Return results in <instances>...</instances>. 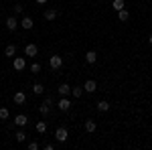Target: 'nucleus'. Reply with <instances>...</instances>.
Instances as JSON below:
<instances>
[{"label":"nucleus","instance_id":"nucleus-1","mask_svg":"<svg viewBox=\"0 0 152 150\" xmlns=\"http://www.w3.org/2000/svg\"><path fill=\"white\" fill-rule=\"evenodd\" d=\"M61 65H63V57L61 55H51L49 57V67L51 69H61Z\"/></svg>","mask_w":152,"mask_h":150},{"label":"nucleus","instance_id":"nucleus-2","mask_svg":"<svg viewBox=\"0 0 152 150\" xmlns=\"http://www.w3.org/2000/svg\"><path fill=\"white\" fill-rule=\"evenodd\" d=\"M55 138H57V142H67V138H69L67 128H57L55 130Z\"/></svg>","mask_w":152,"mask_h":150},{"label":"nucleus","instance_id":"nucleus-3","mask_svg":"<svg viewBox=\"0 0 152 150\" xmlns=\"http://www.w3.org/2000/svg\"><path fill=\"white\" fill-rule=\"evenodd\" d=\"M51 105H53V100H51V97H47V100H45L43 104L39 105V112H41L43 116H47L49 112H51Z\"/></svg>","mask_w":152,"mask_h":150},{"label":"nucleus","instance_id":"nucleus-4","mask_svg":"<svg viewBox=\"0 0 152 150\" xmlns=\"http://www.w3.org/2000/svg\"><path fill=\"white\" fill-rule=\"evenodd\" d=\"M12 67H14V71H23L26 67V61L23 57H14L12 59Z\"/></svg>","mask_w":152,"mask_h":150},{"label":"nucleus","instance_id":"nucleus-5","mask_svg":"<svg viewBox=\"0 0 152 150\" xmlns=\"http://www.w3.org/2000/svg\"><path fill=\"white\" fill-rule=\"evenodd\" d=\"M95 89H97V83H95L94 79H87L85 83H83V91H87V93H94Z\"/></svg>","mask_w":152,"mask_h":150},{"label":"nucleus","instance_id":"nucleus-6","mask_svg":"<svg viewBox=\"0 0 152 150\" xmlns=\"http://www.w3.org/2000/svg\"><path fill=\"white\" fill-rule=\"evenodd\" d=\"M57 108H59V110H61V112H67V110H69V108H71V102H69V100H67V97H65V95H61V100H59Z\"/></svg>","mask_w":152,"mask_h":150},{"label":"nucleus","instance_id":"nucleus-7","mask_svg":"<svg viewBox=\"0 0 152 150\" xmlns=\"http://www.w3.org/2000/svg\"><path fill=\"white\" fill-rule=\"evenodd\" d=\"M37 53H39V49H37V45H33V43H28V45L24 47V55H28V57H37Z\"/></svg>","mask_w":152,"mask_h":150},{"label":"nucleus","instance_id":"nucleus-8","mask_svg":"<svg viewBox=\"0 0 152 150\" xmlns=\"http://www.w3.org/2000/svg\"><path fill=\"white\" fill-rule=\"evenodd\" d=\"M12 100H14V104H16V105H23L24 102H26V93H24V91H16Z\"/></svg>","mask_w":152,"mask_h":150},{"label":"nucleus","instance_id":"nucleus-9","mask_svg":"<svg viewBox=\"0 0 152 150\" xmlns=\"http://www.w3.org/2000/svg\"><path fill=\"white\" fill-rule=\"evenodd\" d=\"M57 91H59V95H65V97H67V95L71 93V85L69 83H61V85L57 87Z\"/></svg>","mask_w":152,"mask_h":150},{"label":"nucleus","instance_id":"nucleus-10","mask_svg":"<svg viewBox=\"0 0 152 150\" xmlns=\"http://www.w3.org/2000/svg\"><path fill=\"white\" fill-rule=\"evenodd\" d=\"M14 124H16V126H26V124H28V118H26V116L24 114H18L16 116V118H14Z\"/></svg>","mask_w":152,"mask_h":150},{"label":"nucleus","instance_id":"nucleus-11","mask_svg":"<svg viewBox=\"0 0 152 150\" xmlns=\"http://www.w3.org/2000/svg\"><path fill=\"white\" fill-rule=\"evenodd\" d=\"M4 55H6V57H10V59H14V57H16V45H6Z\"/></svg>","mask_w":152,"mask_h":150},{"label":"nucleus","instance_id":"nucleus-12","mask_svg":"<svg viewBox=\"0 0 152 150\" xmlns=\"http://www.w3.org/2000/svg\"><path fill=\"white\" fill-rule=\"evenodd\" d=\"M16 16H8V18H6V29H8V31H16Z\"/></svg>","mask_w":152,"mask_h":150},{"label":"nucleus","instance_id":"nucleus-13","mask_svg":"<svg viewBox=\"0 0 152 150\" xmlns=\"http://www.w3.org/2000/svg\"><path fill=\"white\" fill-rule=\"evenodd\" d=\"M118 18L122 20V23H126L130 18V10H126V8H122V10H118Z\"/></svg>","mask_w":152,"mask_h":150},{"label":"nucleus","instance_id":"nucleus-14","mask_svg":"<svg viewBox=\"0 0 152 150\" xmlns=\"http://www.w3.org/2000/svg\"><path fill=\"white\" fill-rule=\"evenodd\" d=\"M20 26L26 29V31H28V29H33V18H31V16H24L23 20H20Z\"/></svg>","mask_w":152,"mask_h":150},{"label":"nucleus","instance_id":"nucleus-15","mask_svg":"<svg viewBox=\"0 0 152 150\" xmlns=\"http://www.w3.org/2000/svg\"><path fill=\"white\" fill-rule=\"evenodd\" d=\"M57 14H59V12L55 10V8H49V10H45V18H47V20H55Z\"/></svg>","mask_w":152,"mask_h":150},{"label":"nucleus","instance_id":"nucleus-16","mask_svg":"<svg viewBox=\"0 0 152 150\" xmlns=\"http://www.w3.org/2000/svg\"><path fill=\"white\" fill-rule=\"evenodd\" d=\"M85 61H87V63H95V61H97V53H95V51H87V53H85Z\"/></svg>","mask_w":152,"mask_h":150},{"label":"nucleus","instance_id":"nucleus-17","mask_svg":"<svg viewBox=\"0 0 152 150\" xmlns=\"http://www.w3.org/2000/svg\"><path fill=\"white\" fill-rule=\"evenodd\" d=\"M95 130H97L95 120H87V122H85V132H95Z\"/></svg>","mask_w":152,"mask_h":150},{"label":"nucleus","instance_id":"nucleus-18","mask_svg":"<svg viewBox=\"0 0 152 150\" xmlns=\"http://www.w3.org/2000/svg\"><path fill=\"white\" fill-rule=\"evenodd\" d=\"M112 6H114V10H122V8H124V6H126V2H124V0H114V2H112Z\"/></svg>","mask_w":152,"mask_h":150},{"label":"nucleus","instance_id":"nucleus-19","mask_svg":"<svg viewBox=\"0 0 152 150\" xmlns=\"http://www.w3.org/2000/svg\"><path fill=\"white\" fill-rule=\"evenodd\" d=\"M81 93H83V87H71V95L73 97H81Z\"/></svg>","mask_w":152,"mask_h":150},{"label":"nucleus","instance_id":"nucleus-20","mask_svg":"<svg viewBox=\"0 0 152 150\" xmlns=\"http://www.w3.org/2000/svg\"><path fill=\"white\" fill-rule=\"evenodd\" d=\"M97 110H99V112H107V110H110V104H107V102H97Z\"/></svg>","mask_w":152,"mask_h":150},{"label":"nucleus","instance_id":"nucleus-21","mask_svg":"<svg viewBox=\"0 0 152 150\" xmlns=\"http://www.w3.org/2000/svg\"><path fill=\"white\" fill-rule=\"evenodd\" d=\"M8 116H10L8 108H0V120H8Z\"/></svg>","mask_w":152,"mask_h":150},{"label":"nucleus","instance_id":"nucleus-22","mask_svg":"<svg viewBox=\"0 0 152 150\" xmlns=\"http://www.w3.org/2000/svg\"><path fill=\"white\" fill-rule=\"evenodd\" d=\"M33 91H35L37 95H41V93L45 91V87H43V85H41V83H35V85H33Z\"/></svg>","mask_w":152,"mask_h":150},{"label":"nucleus","instance_id":"nucleus-23","mask_svg":"<svg viewBox=\"0 0 152 150\" xmlns=\"http://www.w3.org/2000/svg\"><path fill=\"white\" fill-rule=\"evenodd\" d=\"M24 140H26V134H24L23 130H18L16 132V142H24Z\"/></svg>","mask_w":152,"mask_h":150},{"label":"nucleus","instance_id":"nucleus-24","mask_svg":"<svg viewBox=\"0 0 152 150\" xmlns=\"http://www.w3.org/2000/svg\"><path fill=\"white\" fill-rule=\"evenodd\" d=\"M45 130H47V124H45V122H37V132H41V134H43Z\"/></svg>","mask_w":152,"mask_h":150},{"label":"nucleus","instance_id":"nucleus-25","mask_svg":"<svg viewBox=\"0 0 152 150\" xmlns=\"http://www.w3.org/2000/svg\"><path fill=\"white\" fill-rule=\"evenodd\" d=\"M23 10H24L23 4H14V14H23Z\"/></svg>","mask_w":152,"mask_h":150},{"label":"nucleus","instance_id":"nucleus-26","mask_svg":"<svg viewBox=\"0 0 152 150\" xmlns=\"http://www.w3.org/2000/svg\"><path fill=\"white\" fill-rule=\"evenodd\" d=\"M31 71H33V73H39V71H41V65H39V63H33V65H31Z\"/></svg>","mask_w":152,"mask_h":150},{"label":"nucleus","instance_id":"nucleus-27","mask_svg":"<svg viewBox=\"0 0 152 150\" xmlns=\"http://www.w3.org/2000/svg\"><path fill=\"white\" fill-rule=\"evenodd\" d=\"M28 150H39V144H37V142H31V144H28Z\"/></svg>","mask_w":152,"mask_h":150},{"label":"nucleus","instance_id":"nucleus-28","mask_svg":"<svg viewBox=\"0 0 152 150\" xmlns=\"http://www.w3.org/2000/svg\"><path fill=\"white\" fill-rule=\"evenodd\" d=\"M148 43H150V45H152V33H150V35H148Z\"/></svg>","mask_w":152,"mask_h":150},{"label":"nucleus","instance_id":"nucleus-29","mask_svg":"<svg viewBox=\"0 0 152 150\" xmlns=\"http://www.w3.org/2000/svg\"><path fill=\"white\" fill-rule=\"evenodd\" d=\"M37 2H39V4H45V2H47V0H37Z\"/></svg>","mask_w":152,"mask_h":150}]
</instances>
